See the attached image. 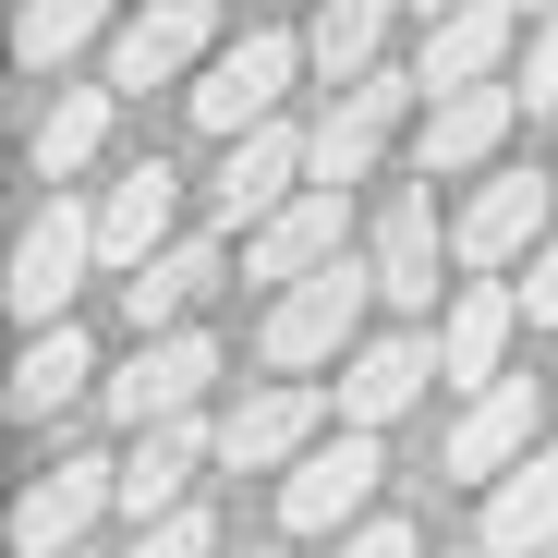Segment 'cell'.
I'll return each instance as SVG.
<instances>
[{"label":"cell","mask_w":558,"mask_h":558,"mask_svg":"<svg viewBox=\"0 0 558 558\" xmlns=\"http://www.w3.org/2000/svg\"><path fill=\"white\" fill-rule=\"evenodd\" d=\"M364 304H377V267H364V255H328L316 279H292V292L267 304L255 352L279 364V377H316V364H352V328H364Z\"/></svg>","instance_id":"obj_1"},{"label":"cell","mask_w":558,"mask_h":558,"mask_svg":"<svg viewBox=\"0 0 558 558\" xmlns=\"http://www.w3.org/2000/svg\"><path fill=\"white\" fill-rule=\"evenodd\" d=\"M292 73H316L304 61V37H279V25H255V37H231L195 85H182V110H195L219 146L231 134H255V122H279V85H292Z\"/></svg>","instance_id":"obj_2"},{"label":"cell","mask_w":558,"mask_h":558,"mask_svg":"<svg viewBox=\"0 0 558 558\" xmlns=\"http://www.w3.org/2000/svg\"><path fill=\"white\" fill-rule=\"evenodd\" d=\"M207 61H219V0H134V13L110 25V85H122V98L182 85Z\"/></svg>","instance_id":"obj_3"},{"label":"cell","mask_w":558,"mask_h":558,"mask_svg":"<svg viewBox=\"0 0 558 558\" xmlns=\"http://www.w3.org/2000/svg\"><path fill=\"white\" fill-rule=\"evenodd\" d=\"M85 267H98V207H73V195H49L37 219H25V243H13V316L25 328H61V304L85 292Z\"/></svg>","instance_id":"obj_4"},{"label":"cell","mask_w":558,"mask_h":558,"mask_svg":"<svg viewBox=\"0 0 558 558\" xmlns=\"http://www.w3.org/2000/svg\"><path fill=\"white\" fill-rule=\"evenodd\" d=\"M425 98V73H352V85H328V122H316V182H352L389 158V134H401V110Z\"/></svg>","instance_id":"obj_5"},{"label":"cell","mask_w":558,"mask_h":558,"mask_svg":"<svg viewBox=\"0 0 558 558\" xmlns=\"http://www.w3.org/2000/svg\"><path fill=\"white\" fill-rule=\"evenodd\" d=\"M510 122H522V85H437L425 98V122H413V170L425 182H461V170H486L498 146H510Z\"/></svg>","instance_id":"obj_6"},{"label":"cell","mask_w":558,"mask_h":558,"mask_svg":"<svg viewBox=\"0 0 558 558\" xmlns=\"http://www.w3.org/2000/svg\"><path fill=\"white\" fill-rule=\"evenodd\" d=\"M340 413V389H316V377H279V389H255V401H231L219 413V461L231 474H292V461L316 449V425Z\"/></svg>","instance_id":"obj_7"},{"label":"cell","mask_w":558,"mask_h":558,"mask_svg":"<svg viewBox=\"0 0 558 558\" xmlns=\"http://www.w3.org/2000/svg\"><path fill=\"white\" fill-rule=\"evenodd\" d=\"M510 328H522V292H510L498 267H474L449 292V316H437V389H461V401L498 389L510 377Z\"/></svg>","instance_id":"obj_8"},{"label":"cell","mask_w":558,"mask_h":558,"mask_svg":"<svg viewBox=\"0 0 558 558\" xmlns=\"http://www.w3.org/2000/svg\"><path fill=\"white\" fill-rule=\"evenodd\" d=\"M377 474H389V461H377V425H340V437H316L292 474H279V522H292V534H340L364 498H377Z\"/></svg>","instance_id":"obj_9"},{"label":"cell","mask_w":558,"mask_h":558,"mask_svg":"<svg viewBox=\"0 0 558 558\" xmlns=\"http://www.w3.org/2000/svg\"><path fill=\"white\" fill-rule=\"evenodd\" d=\"M364 267H377V304L437 316V267H461V255H449V231H437V195H425V182H401V195L377 207V243H364Z\"/></svg>","instance_id":"obj_10"},{"label":"cell","mask_w":558,"mask_h":558,"mask_svg":"<svg viewBox=\"0 0 558 558\" xmlns=\"http://www.w3.org/2000/svg\"><path fill=\"white\" fill-rule=\"evenodd\" d=\"M207 377H219V340H207V328H146L134 364L110 377V413H122V425H170V413L207 401Z\"/></svg>","instance_id":"obj_11"},{"label":"cell","mask_w":558,"mask_h":558,"mask_svg":"<svg viewBox=\"0 0 558 558\" xmlns=\"http://www.w3.org/2000/svg\"><path fill=\"white\" fill-rule=\"evenodd\" d=\"M328 255H352V207H340V182H304L279 219H255V231H243V279H267V292L316 279Z\"/></svg>","instance_id":"obj_12"},{"label":"cell","mask_w":558,"mask_h":558,"mask_svg":"<svg viewBox=\"0 0 558 558\" xmlns=\"http://www.w3.org/2000/svg\"><path fill=\"white\" fill-rule=\"evenodd\" d=\"M534 425H546V377H498V389L461 401V425H449V449H437V461H449L461 486H498L522 449H546Z\"/></svg>","instance_id":"obj_13"},{"label":"cell","mask_w":558,"mask_h":558,"mask_svg":"<svg viewBox=\"0 0 558 558\" xmlns=\"http://www.w3.org/2000/svg\"><path fill=\"white\" fill-rule=\"evenodd\" d=\"M316 182V134H292V122H255V134H231V158H219V219L231 231H255V219H279Z\"/></svg>","instance_id":"obj_14"},{"label":"cell","mask_w":558,"mask_h":558,"mask_svg":"<svg viewBox=\"0 0 558 558\" xmlns=\"http://www.w3.org/2000/svg\"><path fill=\"white\" fill-rule=\"evenodd\" d=\"M98 510H122V461H49V474L13 498V546L25 558H61V546H85Z\"/></svg>","instance_id":"obj_15"},{"label":"cell","mask_w":558,"mask_h":558,"mask_svg":"<svg viewBox=\"0 0 558 558\" xmlns=\"http://www.w3.org/2000/svg\"><path fill=\"white\" fill-rule=\"evenodd\" d=\"M534 243H546V182H534V170H486L474 207L449 219V255H461V267H522Z\"/></svg>","instance_id":"obj_16"},{"label":"cell","mask_w":558,"mask_h":558,"mask_svg":"<svg viewBox=\"0 0 558 558\" xmlns=\"http://www.w3.org/2000/svg\"><path fill=\"white\" fill-rule=\"evenodd\" d=\"M425 389H437V340H425V328L352 340V364H340V425H389V413H413Z\"/></svg>","instance_id":"obj_17"},{"label":"cell","mask_w":558,"mask_h":558,"mask_svg":"<svg viewBox=\"0 0 558 558\" xmlns=\"http://www.w3.org/2000/svg\"><path fill=\"white\" fill-rule=\"evenodd\" d=\"M474 546H486V558H546V546H558V449H522L510 474L486 486Z\"/></svg>","instance_id":"obj_18"},{"label":"cell","mask_w":558,"mask_h":558,"mask_svg":"<svg viewBox=\"0 0 558 558\" xmlns=\"http://www.w3.org/2000/svg\"><path fill=\"white\" fill-rule=\"evenodd\" d=\"M510 25H522V0H449V13L425 25V98H437V85H486L498 61H510Z\"/></svg>","instance_id":"obj_19"},{"label":"cell","mask_w":558,"mask_h":558,"mask_svg":"<svg viewBox=\"0 0 558 558\" xmlns=\"http://www.w3.org/2000/svg\"><path fill=\"white\" fill-rule=\"evenodd\" d=\"M195 461H219V425H195V413H170V425H134V461H122V510H134V522L182 510Z\"/></svg>","instance_id":"obj_20"},{"label":"cell","mask_w":558,"mask_h":558,"mask_svg":"<svg viewBox=\"0 0 558 558\" xmlns=\"http://www.w3.org/2000/svg\"><path fill=\"white\" fill-rule=\"evenodd\" d=\"M170 195H182V182H170L158 158H134L110 195H98V267H122V279H134V267L170 243Z\"/></svg>","instance_id":"obj_21"},{"label":"cell","mask_w":558,"mask_h":558,"mask_svg":"<svg viewBox=\"0 0 558 558\" xmlns=\"http://www.w3.org/2000/svg\"><path fill=\"white\" fill-rule=\"evenodd\" d=\"M207 279H219V243H158V255L122 279V316H134V340H146V328H182Z\"/></svg>","instance_id":"obj_22"},{"label":"cell","mask_w":558,"mask_h":558,"mask_svg":"<svg viewBox=\"0 0 558 558\" xmlns=\"http://www.w3.org/2000/svg\"><path fill=\"white\" fill-rule=\"evenodd\" d=\"M110 110H122V85H61V98H49V122H37V182L98 170V146H110Z\"/></svg>","instance_id":"obj_23"},{"label":"cell","mask_w":558,"mask_h":558,"mask_svg":"<svg viewBox=\"0 0 558 558\" xmlns=\"http://www.w3.org/2000/svg\"><path fill=\"white\" fill-rule=\"evenodd\" d=\"M389 13H401V0H316V37H304L316 85H352V73H377V37H389Z\"/></svg>","instance_id":"obj_24"},{"label":"cell","mask_w":558,"mask_h":558,"mask_svg":"<svg viewBox=\"0 0 558 558\" xmlns=\"http://www.w3.org/2000/svg\"><path fill=\"white\" fill-rule=\"evenodd\" d=\"M122 25V0H25V13H13V61L25 73H61L85 37H110Z\"/></svg>","instance_id":"obj_25"},{"label":"cell","mask_w":558,"mask_h":558,"mask_svg":"<svg viewBox=\"0 0 558 558\" xmlns=\"http://www.w3.org/2000/svg\"><path fill=\"white\" fill-rule=\"evenodd\" d=\"M85 377H98V352H85V328H25V364H13V413H61Z\"/></svg>","instance_id":"obj_26"},{"label":"cell","mask_w":558,"mask_h":558,"mask_svg":"<svg viewBox=\"0 0 558 558\" xmlns=\"http://www.w3.org/2000/svg\"><path fill=\"white\" fill-rule=\"evenodd\" d=\"M122 558H219V522L182 498V510H158V522H134V546Z\"/></svg>","instance_id":"obj_27"},{"label":"cell","mask_w":558,"mask_h":558,"mask_svg":"<svg viewBox=\"0 0 558 558\" xmlns=\"http://www.w3.org/2000/svg\"><path fill=\"white\" fill-rule=\"evenodd\" d=\"M510 292H522V316H534V328H558V231L522 255V279H510Z\"/></svg>","instance_id":"obj_28"},{"label":"cell","mask_w":558,"mask_h":558,"mask_svg":"<svg viewBox=\"0 0 558 558\" xmlns=\"http://www.w3.org/2000/svg\"><path fill=\"white\" fill-rule=\"evenodd\" d=\"M522 110H558V13H534V61H522Z\"/></svg>","instance_id":"obj_29"},{"label":"cell","mask_w":558,"mask_h":558,"mask_svg":"<svg viewBox=\"0 0 558 558\" xmlns=\"http://www.w3.org/2000/svg\"><path fill=\"white\" fill-rule=\"evenodd\" d=\"M340 558H425V546H413V522H352Z\"/></svg>","instance_id":"obj_30"},{"label":"cell","mask_w":558,"mask_h":558,"mask_svg":"<svg viewBox=\"0 0 558 558\" xmlns=\"http://www.w3.org/2000/svg\"><path fill=\"white\" fill-rule=\"evenodd\" d=\"M413 13H425V25H437V13H449V0H413Z\"/></svg>","instance_id":"obj_31"},{"label":"cell","mask_w":558,"mask_h":558,"mask_svg":"<svg viewBox=\"0 0 558 558\" xmlns=\"http://www.w3.org/2000/svg\"><path fill=\"white\" fill-rule=\"evenodd\" d=\"M522 13H558V0H522Z\"/></svg>","instance_id":"obj_32"},{"label":"cell","mask_w":558,"mask_h":558,"mask_svg":"<svg viewBox=\"0 0 558 558\" xmlns=\"http://www.w3.org/2000/svg\"><path fill=\"white\" fill-rule=\"evenodd\" d=\"M449 558H486V546H449Z\"/></svg>","instance_id":"obj_33"},{"label":"cell","mask_w":558,"mask_h":558,"mask_svg":"<svg viewBox=\"0 0 558 558\" xmlns=\"http://www.w3.org/2000/svg\"><path fill=\"white\" fill-rule=\"evenodd\" d=\"M255 558H279V546H255Z\"/></svg>","instance_id":"obj_34"},{"label":"cell","mask_w":558,"mask_h":558,"mask_svg":"<svg viewBox=\"0 0 558 558\" xmlns=\"http://www.w3.org/2000/svg\"><path fill=\"white\" fill-rule=\"evenodd\" d=\"M61 558H73V546H61Z\"/></svg>","instance_id":"obj_35"},{"label":"cell","mask_w":558,"mask_h":558,"mask_svg":"<svg viewBox=\"0 0 558 558\" xmlns=\"http://www.w3.org/2000/svg\"><path fill=\"white\" fill-rule=\"evenodd\" d=\"M546 558H558V546H546Z\"/></svg>","instance_id":"obj_36"}]
</instances>
